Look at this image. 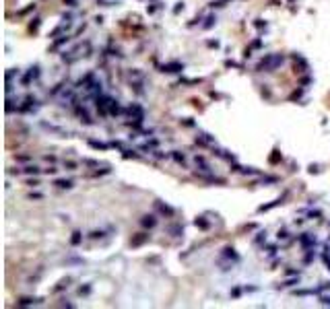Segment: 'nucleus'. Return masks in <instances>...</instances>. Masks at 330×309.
Listing matches in <instances>:
<instances>
[{"mask_svg":"<svg viewBox=\"0 0 330 309\" xmlns=\"http://www.w3.org/2000/svg\"><path fill=\"white\" fill-rule=\"evenodd\" d=\"M87 52H89V43H85V46H78L74 52H70L68 56H64V62H74V60H78L81 56H85Z\"/></svg>","mask_w":330,"mask_h":309,"instance_id":"nucleus-1","label":"nucleus"},{"mask_svg":"<svg viewBox=\"0 0 330 309\" xmlns=\"http://www.w3.org/2000/svg\"><path fill=\"white\" fill-rule=\"evenodd\" d=\"M143 223H144V225H149V227H153V225H155V220H153V216H147V219H144Z\"/></svg>","mask_w":330,"mask_h":309,"instance_id":"nucleus-2","label":"nucleus"},{"mask_svg":"<svg viewBox=\"0 0 330 309\" xmlns=\"http://www.w3.org/2000/svg\"><path fill=\"white\" fill-rule=\"evenodd\" d=\"M58 185L60 188H70V181H58Z\"/></svg>","mask_w":330,"mask_h":309,"instance_id":"nucleus-3","label":"nucleus"},{"mask_svg":"<svg viewBox=\"0 0 330 309\" xmlns=\"http://www.w3.org/2000/svg\"><path fill=\"white\" fill-rule=\"evenodd\" d=\"M322 303H330V297H322Z\"/></svg>","mask_w":330,"mask_h":309,"instance_id":"nucleus-4","label":"nucleus"}]
</instances>
